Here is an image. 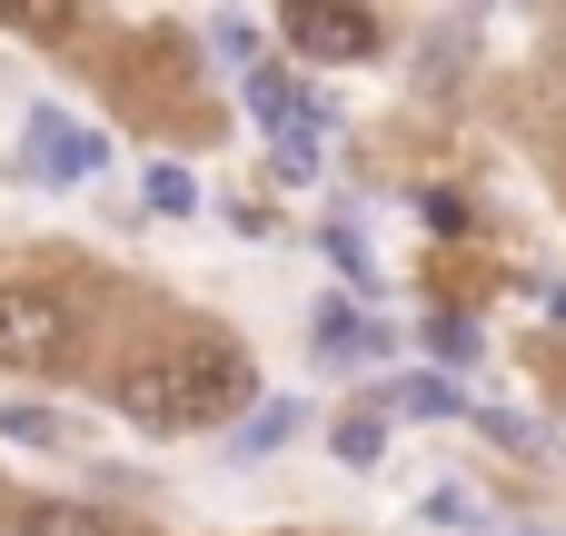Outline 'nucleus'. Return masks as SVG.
<instances>
[{"label":"nucleus","instance_id":"f257e3e1","mask_svg":"<svg viewBox=\"0 0 566 536\" xmlns=\"http://www.w3.org/2000/svg\"><path fill=\"white\" fill-rule=\"evenodd\" d=\"M239 398H249V358H239L229 338H169V348H149V358L119 368V418L169 428V438L219 428Z\"/></svg>","mask_w":566,"mask_h":536},{"label":"nucleus","instance_id":"f03ea898","mask_svg":"<svg viewBox=\"0 0 566 536\" xmlns=\"http://www.w3.org/2000/svg\"><path fill=\"white\" fill-rule=\"evenodd\" d=\"M249 109L269 119V159H279V179H318V159H328V119H318V99H298L279 70H249Z\"/></svg>","mask_w":566,"mask_h":536},{"label":"nucleus","instance_id":"7ed1b4c3","mask_svg":"<svg viewBox=\"0 0 566 536\" xmlns=\"http://www.w3.org/2000/svg\"><path fill=\"white\" fill-rule=\"evenodd\" d=\"M70 358V308L50 288H0V368H60Z\"/></svg>","mask_w":566,"mask_h":536},{"label":"nucleus","instance_id":"20e7f679","mask_svg":"<svg viewBox=\"0 0 566 536\" xmlns=\"http://www.w3.org/2000/svg\"><path fill=\"white\" fill-rule=\"evenodd\" d=\"M20 149H30V179H99V159H109V139L70 109H30Z\"/></svg>","mask_w":566,"mask_h":536},{"label":"nucleus","instance_id":"39448f33","mask_svg":"<svg viewBox=\"0 0 566 536\" xmlns=\"http://www.w3.org/2000/svg\"><path fill=\"white\" fill-rule=\"evenodd\" d=\"M289 40L308 60H368L378 50V20L368 10H338V0H308V10H289Z\"/></svg>","mask_w":566,"mask_h":536},{"label":"nucleus","instance_id":"423d86ee","mask_svg":"<svg viewBox=\"0 0 566 536\" xmlns=\"http://www.w3.org/2000/svg\"><path fill=\"white\" fill-rule=\"evenodd\" d=\"M20 536H99V517H90V507H60V497H50V507H30V517H20Z\"/></svg>","mask_w":566,"mask_h":536},{"label":"nucleus","instance_id":"0eeeda50","mask_svg":"<svg viewBox=\"0 0 566 536\" xmlns=\"http://www.w3.org/2000/svg\"><path fill=\"white\" fill-rule=\"evenodd\" d=\"M398 408H408V418H458V388H448V378H408Z\"/></svg>","mask_w":566,"mask_h":536},{"label":"nucleus","instance_id":"6e6552de","mask_svg":"<svg viewBox=\"0 0 566 536\" xmlns=\"http://www.w3.org/2000/svg\"><path fill=\"white\" fill-rule=\"evenodd\" d=\"M428 348H438L448 368H468V358H478V328H468V318H428Z\"/></svg>","mask_w":566,"mask_h":536},{"label":"nucleus","instance_id":"1a4fd4ad","mask_svg":"<svg viewBox=\"0 0 566 536\" xmlns=\"http://www.w3.org/2000/svg\"><path fill=\"white\" fill-rule=\"evenodd\" d=\"M378 448H388V418H348V428H338V458H348V467H368Z\"/></svg>","mask_w":566,"mask_h":536},{"label":"nucleus","instance_id":"9d476101","mask_svg":"<svg viewBox=\"0 0 566 536\" xmlns=\"http://www.w3.org/2000/svg\"><path fill=\"white\" fill-rule=\"evenodd\" d=\"M199 189H189V169H149V209H189Z\"/></svg>","mask_w":566,"mask_h":536},{"label":"nucleus","instance_id":"9b49d317","mask_svg":"<svg viewBox=\"0 0 566 536\" xmlns=\"http://www.w3.org/2000/svg\"><path fill=\"white\" fill-rule=\"evenodd\" d=\"M0 428H10V438H30V448H60V418H40V408H10Z\"/></svg>","mask_w":566,"mask_h":536},{"label":"nucleus","instance_id":"f8f14e48","mask_svg":"<svg viewBox=\"0 0 566 536\" xmlns=\"http://www.w3.org/2000/svg\"><path fill=\"white\" fill-rule=\"evenodd\" d=\"M279 438H289V408H259V418L239 428V448H279Z\"/></svg>","mask_w":566,"mask_h":536}]
</instances>
